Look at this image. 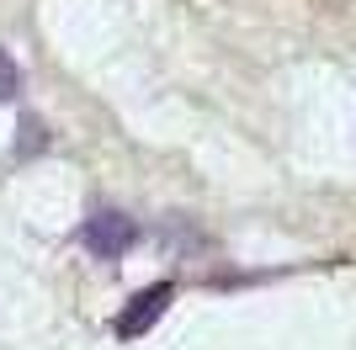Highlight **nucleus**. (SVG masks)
I'll use <instances>...</instances> for the list:
<instances>
[{
    "label": "nucleus",
    "instance_id": "nucleus-1",
    "mask_svg": "<svg viewBox=\"0 0 356 350\" xmlns=\"http://www.w3.org/2000/svg\"><path fill=\"white\" fill-rule=\"evenodd\" d=\"M80 244L90 249V260H122L144 244V228H138L122 207H96L86 223H80Z\"/></svg>",
    "mask_w": 356,
    "mask_h": 350
},
{
    "label": "nucleus",
    "instance_id": "nucleus-2",
    "mask_svg": "<svg viewBox=\"0 0 356 350\" xmlns=\"http://www.w3.org/2000/svg\"><path fill=\"white\" fill-rule=\"evenodd\" d=\"M170 303H176V281H149L144 292H134V297L118 308L112 335H118V340H144L149 329H154V324L170 313Z\"/></svg>",
    "mask_w": 356,
    "mask_h": 350
},
{
    "label": "nucleus",
    "instance_id": "nucleus-3",
    "mask_svg": "<svg viewBox=\"0 0 356 350\" xmlns=\"http://www.w3.org/2000/svg\"><path fill=\"white\" fill-rule=\"evenodd\" d=\"M48 144H54V138H48V122H43L38 112H27L22 122H16V144H11V154H16V160H38V154H43Z\"/></svg>",
    "mask_w": 356,
    "mask_h": 350
},
{
    "label": "nucleus",
    "instance_id": "nucleus-4",
    "mask_svg": "<svg viewBox=\"0 0 356 350\" xmlns=\"http://www.w3.org/2000/svg\"><path fill=\"white\" fill-rule=\"evenodd\" d=\"M22 90H27V69L0 48V101H22Z\"/></svg>",
    "mask_w": 356,
    "mask_h": 350
}]
</instances>
